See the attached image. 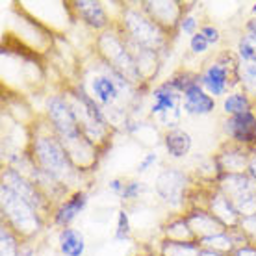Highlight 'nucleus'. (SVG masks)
<instances>
[{"label":"nucleus","mask_w":256,"mask_h":256,"mask_svg":"<svg viewBox=\"0 0 256 256\" xmlns=\"http://www.w3.org/2000/svg\"><path fill=\"white\" fill-rule=\"evenodd\" d=\"M145 190H147V186L143 182H140V180H128L121 193V198L122 200H136V198H140V195Z\"/></svg>","instance_id":"obj_19"},{"label":"nucleus","mask_w":256,"mask_h":256,"mask_svg":"<svg viewBox=\"0 0 256 256\" xmlns=\"http://www.w3.org/2000/svg\"><path fill=\"white\" fill-rule=\"evenodd\" d=\"M180 110H182V95L174 90L169 82H162L152 90V106H150V116L160 117V121L167 124V119L174 116L180 119ZM169 130H173L171 119H169Z\"/></svg>","instance_id":"obj_6"},{"label":"nucleus","mask_w":256,"mask_h":256,"mask_svg":"<svg viewBox=\"0 0 256 256\" xmlns=\"http://www.w3.org/2000/svg\"><path fill=\"white\" fill-rule=\"evenodd\" d=\"M198 32L202 34L206 38V41L212 45H219V41H221V32H219V28L218 26H214V24H202L200 28H198Z\"/></svg>","instance_id":"obj_22"},{"label":"nucleus","mask_w":256,"mask_h":256,"mask_svg":"<svg viewBox=\"0 0 256 256\" xmlns=\"http://www.w3.org/2000/svg\"><path fill=\"white\" fill-rule=\"evenodd\" d=\"M124 180H121V178H112L108 182V188H110V192H114L116 195H119L121 197V193H122V190H124Z\"/></svg>","instance_id":"obj_25"},{"label":"nucleus","mask_w":256,"mask_h":256,"mask_svg":"<svg viewBox=\"0 0 256 256\" xmlns=\"http://www.w3.org/2000/svg\"><path fill=\"white\" fill-rule=\"evenodd\" d=\"M245 36L252 41V45L256 46V17H250L247 22H245Z\"/></svg>","instance_id":"obj_24"},{"label":"nucleus","mask_w":256,"mask_h":256,"mask_svg":"<svg viewBox=\"0 0 256 256\" xmlns=\"http://www.w3.org/2000/svg\"><path fill=\"white\" fill-rule=\"evenodd\" d=\"M223 114L226 117L242 116L245 112H252L254 108V100L250 98V95L247 91H232L226 96H223Z\"/></svg>","instance_id":"obj_14"},{"label":"nucleus","mask_w":256,"mask_h":256,"mask_svg":"<svg viewBox=\"0 0 256 256\" xmlns=\"http://www.w3.org/2000/svg\"><path fill=\"white\" fill-rule=\"evenodd\" d=\"M102 70L96 72L88 80V93L95 102L100 104V108H110L121 98V90L130 88L132 82L110 64L100 62Z\"/></svg>","instance_id":"obj_4"},{"label":"nucleus","mask_w":256,"mask_h":256,"mask_svg":"<svg viewBox=\"0 0 256 256\" xmlns=\"http://www.w3.org/2000/svg\"><path fill=\"white\" fill-rule=\"evenodd\" d=\"M230 80H236L242 84L240 76V62L232 52H223L218 58L206 65L204 70L198 74V84L202 86V90L212 95L214 98L218 96H226V91L234 88Z\"/></svg>","instance_id":"obj_3"},{"label":"nucleus","mask_w":256,"mask_h":256,"mask_svg":"<svg viewBox=\"0 0 256 256\" xmlns=\"http://www.w3.org/2000/svg\"><path fill=\"white\" fill-rule=\"evenodd\" d=\"M186 180L188 174L178 167H167L156 178V193L167 204H182L186 195Z\"/></svg>","instance_id":"obj_8"},{"label":"nucleus","mask_w":256,"mask_h":256,"mask_svg":"<svg viewBox=\"0 0 256 256\" xmlns=\"http://www.w3.org/2000/svg\"><path fill=\"white\" fill-rule=\"evenodd\" d=\"M58 249L62 256H84L86 238L78 228L67 226L58 232Z\"/></svg>","instance_id":"obj_13"},{"label":"nucleus","mask_w":256,"mask_h":256,"mask_svg":"<svg viewBox=\"0 0 256 256\" xmlns=\"http://www.w3.org/2000/svg\"><path fill=\"white\" fill-rule=\"evenodd\" d=\"M236 56L240 64H250V62H256V46L252 45L247 36H242L238 39V45H236Z\"/></svg>","instance_id":"obj_17"},{"label":"nucleus","mask_w":256,"mask_h":256,"mask_svg":"<svg viewBox=\"0 0 256 256\" xmlns=\"http://www.w3.org/2000/svg\"><path fill=\"white\" fill-rule=\"evenodd\" d=\"M0 195H2V216H4L2 223L10 226L20 240L32 238L41 230L43 216L30 202H26L6 184L0 186Z\"/></svg>","instance_id":"obj_2"},{"label":"nucleus","mask_w":256,"mask_h":256,"mask_svg":"<svg viewBox=\"0 0 256 256\" xmlns=\"http://www.w3.org/2000/svg\"><path fill=\"white\" fill-rule=\"evenodd\" d=\"M202 247L198 240L193 242H169L164 240L162 244V256H200Z\"/></svg>","instance_id":"obj_15"},{"label":"nucleus","mask_w":256,"mask_h":256,"mask_svg":"<svg viewBox=\"0 0 256 256\" xmlns=\"http://www.w3.org/2000/svg\"><path fill=\"white\" fill-rule=\"evenodd\" d=\"M197 17H193V15H190V13L184 12V15H182V19H180L178 22V28H180V32H184L188 34L190 38H192L193 34H197Z\"/></svg>","instance_id":"obj_21"},{"label":"nucleus","mask_w":256,"mask_h":256,"mask_svg":"<svg viewBox=\"0 0 256 256\" xmlns=\"http://www.w3.org/2000/svg\"><path fill=\"white\" fill-rule=\"evenodd\" d=\"M182 110L186 116H210L216 110V98L208 95L198 80H195L182 93Z\"/></svg>","instance_id":"obj_10"},{"label":"nucleus","mask_w":256,"mask_h":256,"mask_svg":"<svg viewBox=\"0 0 256 256\" xmlns=\"http://www.w3.org/2000/svg\"><path fill=\"white\" fill-rule=\"evenodd\" d=\"M158 162V154L156 152H147L145 156H143V160L138 164V169H136V173L138 174H143V173H147L148 169L154 166Z\"/></svg>","instance_id":"obj_23"},{"label":"nucleus","mask_w":256,"mask_h":256,"mask_svg":"<svg viewBox=\"0 0 256 256\" xmlns=\"http://www.w3.org/2000/svg\"><path fill=\"white\" fill-rule=\"evenodd\" d=\"M190 50H192V54H195V56L206 54V52L210 50V43L206 41V38L202 36V34L197 32L190 38Z\"/></svg>","instance_id":"obj_20"},{"label":"nucleus","mask_w":256,"mask_h":256,"mask_svg":"<svg viewBox=\"0 0 256 256\" xmlns=\"http://www.w3.org/2000/svg\"><path fill=\"white\" fill-rule=\"evenodd\" d=\"M130 232H132V226H130V216H128L126 210H119L117 212V223H116V242H124L130 238Z\"/></svg>","instance_id":"obj_18"},{"label":"nucleus","mask_w":256,"mask_h":256,"mask_svg":"<svg viewBox=\"0 0 256 256\" xmlns=\"http://www.w3.org/2000/svg\"><path fill=\"white\" fill-rule=\"evenodd\" d=\"M192 136L188 134L186 130H182V128H173V130H167L164 134V147H166L167 154L174 160L186 158L190 150H192Z\"/></svg>","instance_id":"obj_12"},{"label":"nucleus","mask_w":256,"mask_h":256,"mask_svg":"<svg viewBox=\"0 0 256 256\" xmlns=\"http://www.w3.org/2000/svg\"><path fill=\"white\" fill-rule=\"evenodd\" d=\"M122 32L128 34V38L132 39V43L148 50H156L164 43L166 32L162 26H158L148 15L143 13V10H132L128 8L126 15H122Z\"/></svg>","instance_id":"obj_5"},{"label":"nucleus","mask_w":256,"mask_h":256,"mask_svg":"<svg viewBox=\"0 0 256 256\" xmlns=\"http://www.w3.org/2000/svg\"><path fill=\"white\" fill-rule=\"evenodd\" d=\"M0 244H2L0 256H20V249H22L20 238L4 223L0 228Z\"/></svg>","instance_id":"obj_16"},{"label":"nucleus","mask_w":256,"mask_h":256,"mask_svg":"<svg viewBox=\"0 0 256 256\" xmlns=\"http://www.w3.org/2000/svg\"><path fill=\"white\" fill-rule=\"evenodd\" d=\"M224 134L228 138L230 143L240 145L245 148L256 147V114L252 112H245L242 116L228 117L224 121Z\"/></svg>","instance_id":"obj_7"},{"label":"nucleus","mask_w":256,"mask_h":256,"mask_svg":"<svg viewBox=\"0 0 256 256\" xmlns=\"http://www.w3.org/2000/svg\"><path fill=\"white\" fill-rule=\"evenodd\" d=\"M252 13H256V4H254V6H252Z\"/></svg>","instance_id":"obj_26"},{"label":"nucleus","mask_w":256,"mask_h":256,"mask_svg":"<svg viewBox=\"0 0 256 256\" xmlns=\"http://www.w3.org/2000/svg\"><path fill=\"white\" fill-rule=\"evenodd\" d=\"M32 152V164L36 166V169L60 186L65 188V184H72L70 178L80 174V169L72 164L69 152L65 150L64 143L52 130V126L45 134L34 136Z\"/></svg>","instance_id":"obj_1"},{"label":"nucleus","mask_w":256,"mask_h":256,"mask_svg":"<svg viewBox=\"0 0 256 256\" xmlns=\"http://www.w3.org/2000/svg\"><path fill=\"white\" fill-rule=\"evenodd\" d=\"M88 200H90V197L84 190H76V192L70 193L67 198L58 200V204L52 208L50 214L52 224L60 226V230L70 226V223L78 218V214H82L84 208L88 206Z\"/></svg>","instance_id":"obj_9"},{"label":"nucleus","mask_w":256,"mask_h":256,"mask_svg":"<svg viewBox=\"0 0 256 256\" xmlns=\"http://www.w3.org/2000/svg\"><path fill=\"white\" fill-rule=\"evenodd\" d=\"M72 8L76 10L78 17L82 19L86 26H90L93 30H104L108 28L110 19L108 13L104 10L100 2H93V0H82V2H74Z\"/></svg>","instance_id":"obj_11"}]
</instances>
